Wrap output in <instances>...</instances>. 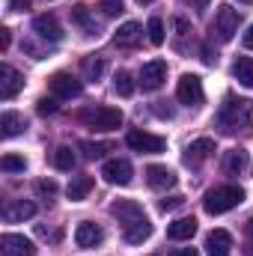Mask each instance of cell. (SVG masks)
Listing matches in <instances>:
<instances>
[{
  "label": "cell",
  "instance_id": "6da1fadb",
  "mask_svg": "<svg viewBox=\"0 0 253 256\" xmlns=\"http://www.w3.org/2000/svg\"><path fill=\"white\" fill-rule=\"evenodd\" d=\"M110 214L120 220L122 236H126L128 244H143V242L152 236V224H149V218L143 214L140 202H134V200H116V202L110 206Z\"/></svg>",
  "mask_w": 253,
  "mask_h": 256
},
{
  "label": "cell",
  "instance_id": "7a4b0ae2",
  "mask_svg": "<svg viewBox=\"0 0 253 256\" xmlns=\"http://www.w3.org/2000/svg\"><path fill=\"white\" fill-rule=\"evenodd\" d=\"M218 128L226 134H238V131H250L253 128V102L250 98H238V96H226L220 110H218Z\"/></svg>",
  "mask_w": 253,
  "mask_h": 256
},
{
  "label": "cell",
  "instance_id": "3957f363",
  "mask_svg": "<svg viewBox=\"0 0 253 256\" xmlns=\"http://www.w3.org/2000/svg\"><path fill=\"white\" fill-rule=\"evenodd\" d=\"M242 200H244V191H242L238 185H220V188H212V191L206 194L202 208H206L208 214H224V212L242 206Z\"/></svg>",
  "mask_w": 253,
  "mask_h": 256
},
{
  "label": "cell",
  "instance_id": "277c9868",
  "mask_svg": "<svg viewBox=\"0 0 253 256\" xmlns=\"http://www.w3.org/2000/svg\"><path fill=\"white\" fill-rule=\"evenodd\" d=\"M80 120L96 131H114V128L122 126V110L120 108H110V104H98V108H90L80 114Z\"/></svg>",
  "mask_w": 253,
  "mask_h": 256
},
{
  "label": "cell",
  "instance_id": "5b68a950",
  "mask_svg": "<svg viewBox=\"0 0 253 256\" xmlns=\"http://www.w3.org/2000/svg\"><path fill=\"white\" fill-rule=\"evenodd\" d=\"M128 146L134 149V152H140V155H161L164 149H167V140L164 137H158V134H149V131H128Z\"/></svg>",
  "mask_w": 253,
  "mask_h": 256
},
{
  "label": "cell",
  "instance_id": "8992f818",
  "mask_svg": "<svg viewBox=\"0 0 253 256\" xmlns=\"http://www.w3.org/2000/svg\"><path fill=\"white\" fill-rule=\"evenodd\" d=\"M214 36L218 42H230L236 33H238V12L232 6H218V15H214Z\"/></svg>",
  "mask_w": 253,
  "mask_h": 256
},
{
  "label": "cell",
  "instance_id": "52a82bcc",
  "mask_svg": "<svg viewBox=\"0 0 253 256\" xmlns=\"http://www.w3.org/2000/svg\"><path fill=\"white\" fill-rule=\"evenodd\" d=\"M176 98H179L182 104H188V108L202 104V98H206L202 80H200L196 74H182V78H179V86H176Z\"/></svg>",
  "mask_w": 253,
  "mask_h": 256
},
{
  "label": "cell",
  "instance_id": "ba28073f",
  "mask_svg": "<svg viewBox=\"0 0 253 256\" xmlns=\"http://www.w3.org/2000/svg\"><path fill=\"white\" fill-rule=\"evenodd\" d=\"M48 86H51L54 98H78V96L84 92V84H80L74 74H68V72H57V74H51Z\"/></svg>",
  "mask_w": 253,
  "mask_h": 256
},
{
  "label": "cell",
  "instance_id": "9c48e42d",
  "mask_svg": "<svg viewBox=\"0 0 253 256\" xmlns=\"http://www.w3.org/2000/svg\"><path fill=\"white\" fill-rule=\"evenodd\" d=\"M0 254L3 256H36V244L18 232H3L0 236Z\"/></svg>",
  "mask_w": 253,
  "mask_h": 256
},
{
  "label": "cell",
  "instance_id": "30bf717a",
  "mask_svg": "<svg viewBox=\"0 0 253 256\" xmlns=\"http://www.w3.org/2000/svg\"><path fill=\"white\" fill-rule=\"evenodd\" d=\"M21 90H24V78H21L9 63H3L0 66V98L9 102V98H15Z\"/></svg>",
  "mask_w": 253,
  "mask_h": 256
},
{
  "label": "cell",
  "instance_id": "8fae6325",
  "mask_svg": "<svg viewBox=\"0 0 253 256\" xmlns=\"http://www.w3.org/2000/svg\"><path fill=\"white\" fill-rule=\"evenodd\" d=\"M167 80V63L164 60H149L140 68V86L143 90H158Z\"/></svg>",
  "mask_w": 253,
  "mask_h": 256
},
{
  "label": "cell",
  "instance_id": "7c38bea8",
  "mask_svg": "<svg viewBox=\"0 0 253 256\" xmlns=\"http://www.w3.org/2000/svg\"><path fill=\"white\" fill-rule=\"evenodd\" d=\"M33 33L39 36V39H45V42H60L63 39V27H60V21L54 18V15H36L33 18Z\"/></svg>",
  "mask_w": 253,
  "mask_h": 256
},
{
  "label": "cell",
  "instance_id": "4fadbf2b",
  "mask_svg": "<svg viewBox=\"0 0 253 256\" xmlns=\"http://www.w3.org/2000/svg\"><path fill=\"white\" fill-rule=\"evenodd\" d=\"M33 214H36V202H30V200H9L3 206V220L6 224H24Z\"/></svg>",
  "mask_w": 253,
  "mask_h": 256
},
{
  "label": "cell",
  "instance_id": "5bb4252c",
  "mask_svg": "<svg viewBox=\"0 0 253 256\" xmlns=\"http://www.w3.org/2000/svg\"><path fill=\"white\" fill-rule=\"evenodd\" d=\"M212 152H214V140L212 137H196L194 143L185 146V164L188 167H200L206 158H212Z\"/></svg>",
  "mask_w": 253,
  "mask_h": 256
},
{
  "label": "cell",
  "instance_id": "9a60e30c",
  "mask_svg": "<svg viewBox=\"0 0 253 256\" xmlns=\"http://www.w3.org/2000/svg\"><path fill=\"white\" fill-rule=\"evenodd\" d=\"M206 254L208 256H230L232 254V236L226 230H212L206 236Z\"/></svg>",
  "mask_w": 253,
  "mask_h": 256
},
{
  "label": "cell",
  "instance_id": "2e32d148",
  "mask_svg": "<svg viewBox=\"0 0 253 256\" xmlns=\"http://www.w3.org/2000/svg\"><path fill=\"white\" fill-rule=\"evenodd\" d=\"M102 176L110 182V185H128L131 182V164L126 158H114L102 167Z\"/></svg>",
  "mask_w": 253,
  "mask_h": 256
},
{
  "label": "cell",
  "instance_id": "e0dca14e",
  "mask_svg": "<svg viewBox=\"0 0 253 256\" xmlns=\"http://www.w3.org/2000/svg\"><path fill=\"white\" fill-rule=\"evenodd\" d=\"M146 182H149V188H155V191H167V188L176 185V173H173L170 167L152 164V167L146 170Z\"/></svg>",
  "mask_w": 253,
  "mask_h": 256
},
{
  "label": "cell",
  "instance_id": "ac0fdd59",
  "mask_svg": "<svg viewBox=\"0 0 253 256\" xmlns=\"http://www.w3.org/2000/svg\"><path fill=\"white\" fill-rule=\"evenodd\" d=\"M102 238H104L102 226H96V224H90V220L78 224V230H74V244H78V248H96V244H102Z\"/></svg>",
  "mask_w": 253,
  "mask_h": 256
},
{
  "label": "cell",
  "instance_id": "d6986e66",
  "mask_svg": "<svg viewBox=\"0 0 253 256\" xmlns=\"http://www.w3.org/2000/svg\"><path fill=\"white\" fill-rule=\"evenodd\" d=\"M140 39H143V27H140L137 21H126V24L116 30L114 45H116V48H134Z\"/></svg>",
  "mask_w": 253,
  "mask_h": 256
},
{
  "label": "cell",
  "instance_id": "ffe728a7",
  "mask_svg": "<svg viewBox=\"0 0 253 256\" xmlns=\"http://www.w3.org/2000/svg\"><path fill=\"white\" fill-rule=\"evenodd\" d=\"M24 131H27V120H24L21 114L6 110V114L0 116V134H3V137H18V134H24Z\"/></svg>",
  "mask_w": 253,
  "mask_h": 256
},
{
  "label": "cell",
  "instance_id": "44dd1931",
  "mask_svg": "<svg viewBox=\"0 0 253 256\" xmlns=\"http://www.w3.org/2000/svg\"><path fill=\"white\" fill-rule=\"evenodd\" d=\"M248 164H250V158H248V152H244V149H230V152L224 155V170H226L230 176L244 173V170H248Z\"/></svg>",
  "mask_w": 253,
  "mask_h": 256
},
{
  "label": "cell",
  "instance_id": "7402d4cb",
  "mask_svg": "<svg viewBox=\"0 0 253 256\" xmlns=\"http://www.w3.org/2000/svg\"><path fill=\"white\" fill-rule=\"evenodd\" d=\"M194 232H196V220H194V218H179V220H173V224L167 226V236H170L173 242H188Z\"/></svg>",
  "mask_w": 253,
  "mask_h": 256
},
{
  "label": "cell",
  "instance_id": "603a6c76",
  "mask_svg": "<svg viewBox=\"0 0 253 256\" xmlns=\"http://www.w3.org/2000/svg\"><path fill=\"white\" fill-rule=\"evenodd\" d=\"M92 185H96V182H92V176H74V179L68 182L66 194H68V200H72V202H80L86 194L92 191Z\"/></svg>",
  "mask_w": 253,
  "mask_h": 256
},
{
  "label": "cell",
  "instance_id": "cb8c5ba5",
  "mask_svg": "<svg viewBox=\"0 0 253 256\" xmlns=\"http://www.w3.org/2000/svg\"><path fill=\"white\" fill-rule=\"evenodd\" d=\"M232 74H236V80H238L242 86L253 90V57H238V60L232 63Z\"/></svg>",
  "mask_w": 253,
  "mask_h": 256
},
{
  "label": "cell",
  "instance_id": "d4e9b609",
  "mask_svg": "<svg viewBox=\"0 0 253 256\" xmlns=\"http://www.w3.org/2000/svg\"><path fill=\"white\" fill-rule=\"evenodd\" d=\"M72 24H78V27H84V30H86L90 36H92V33H98V24L92 21V15H90V9H86L84 3H78V6L72 9Z\"/></svg>",
  "mask_w": 253,
  "mask_h": 256
},
{
  "label": "cell",
  "instance_id": "484cf974",
  "mask_svg": "<svg viewBox=\"0 0 253 256\" xmlns=\"http://www.w3.org/2000/svg\"><path fill=\"white\" fill-rule=\"evenodd\" d=\"M0 170H3V173H24V170H27V161H24L21 155H12V152H9V155L0 158Z\"/></svg>",
  "mask_w": 253,
  "mask_h": 256
},
{
  "label": "cell",
  "instance_id": "4316f807",
  "mask_svg": "<svg viewBox=\"0 0 253 256\" xmlns=\"http://www.w3.org/2000/svg\"><path fill=\"white\" fill-rule=\"evenodd\" d=\"M146 33H149V42H152V45H164V39H167V33H164V21H161V18H149Z\"/></svg>",
  "mask_w": 253,
  "mask_h": 256
},
{
  "label": "cell",
  "instance_id": "83f0119b",
  "mask_svg": "<svg viewBox=\"0 0 253 256\" xmlns=\"http://www.w3.org/2000/svg\"><path fill=\"white\" fill-rule=\"evenodd\" d=\"M54 167H57V170H72V167H74V152H72V146H60V149L54 152Z\"/></svg>",
  "mask_w": 253,
  "mask_h": 256
},
{
  "label": "cell",
  "instance_id": "f1b7e54d",
  "mask_svg": "<svg viewBox=\"0 0 253 256\" xmlns=\"http://www.w3.org/2000/svg\"><path fill=\"white\" fill-rule=\"evenodd\" d=\"M80 149L86 152V158H104L114 146H110V143H92V140H84V143H80Z\"/></svg>",
  "mask_w": 253,
  "mask_h": 256
},
{
  "label": "cell",
  "instance_id": "f546056e",
  "mask_svg": "<svg viewBox=\"0 0 253 256\" xmlns=\"http://www.w3.org/2000/svg\"><path fill=\"white\" fill-rule=\"evenodd\" d=\"M102 72H104V63H102L98 57H86V60H84V74H86L90 80H98Z\"/></svg>",
  "mask_w": 253,
  "mask_h": 256
},
{
  "label": "cell",
  "instance_id": "4dcf8cb0",
  "mask_svg": "<svg viewBox=\"0 0 253 256\" xmlns=\"http://www.w3.org/2000/svg\"><path fill=\"white\" fill-rule=\"evenodd\" d=\"M114 86H116V92H120V96H131V92H134V80H131V74H128V72H116Z\"/></svg>",
  "mask_w": 253,
  "mask_h": 256
},
{
  "label": "cell",
  "instance_id": "1f68e13d",
  "mask_svg": "<svg viewBox=\"0 0 253 256\" xmlns=\"http://www.w3.org/2000/svg\"><path fill=\"white\" fill-rule=\"evenodd\" d=\"M98 6H102V12H104L108 18H116V15L126 9V3H122V0H98Z\"/></svg>",
  "mask_w": 253,
  "mask_h": 256
},
{
  "label": "cell",
  "instance_id": "d6a6232c",
  "mask_svg": "<svg viewBox=\"0 0 253 256\" xmlns=\"http://www.w3.org/2000/svg\"><path fill=\"white\" fill-rule=\"evenodd\" d=\"M179 206H185V196H182V194H173V196L158 200V208H161V212H173V208H179Z\"/></svg>",
  "mask_w": 253,
  "mask_h": 256
},
{
  "label": "cell",
  "instance_id": "836d02e7",
  "mask_svg": "<svg viewBox=\"0 0 253 256\" xmlns=\"http://www.w3.org/2000/svg\"><path fill=\"white\" fill-rule=\"evenodd\" d=\"M57 110V98H39L36 102V114L39 116H48V114H54Z\"/></svg>",
  "mask_w": 253,
  "mask_h": 256
},
{
  "label": "cell",
  "instance_id": "e575fe53",
  "mask_svg": "<svg viewBox=\"0 0 253 256\" xmlns=\"http://www.w3.org/2000/svg\"><path fill=\"white\" fill-rule=\"evenodd\" d=\"M36 191L42 194V196H54L57 194V182L54 179H39L36 182Z\"/></svg>",
  "mask_w": 253,
  "mask_h": 256
},
{
  "label": "cell",
  "instance_id": "d590c367",
  "mask_svg": "<svg viewBox=\"0 0 253 256\" xmlns=\"http://www.w3.org/2000/svg\"><path fill=\"white\" fill-rule=\"evenodd\" d=\"M152 114L161 116V120H164V116L170 120V116H173V108H170V102H155V104H152Z\"/></svg>",
  "mask_w": 253,
  "mask_h": 256
},
{
  "label": "cell",
  "instance_id": "8d00e7d4",
  "mask_svg": "<svg viewBox=\"0 0 253 256\" xmlns=\"http://www.w3.org/2000/svg\"><path fill=\"white\" fill-rule=\"evenodd\" d=\"M30 6H33V0H9V12H24Z\"/></svg>",
  "mask_w": 253,
  "mask_h": 256
},
{
  "label": "cell",
  "instance_id": "74e56055",
  "mask_svg": "<svg viewBox=\"0 0 253 256\" xmlns=\"http://www.w3.org/2000/svg\"><path fill=\"white\" fill-rule=\"evenodd\" d=\"M9 42H12V33L3 27V30H0V51H9Z\"/></svg>",
  "mask_w": 253,
  "mask_h": 256
},
{
  "label": "cell",
  "instance_id": "f35d334b",
  "mask_svg": "<svg viewBox=\"0 0 253 256\" xmlns=\"http://www.w3.org/2000/svg\"><path fill=\"white\" fill-rule=\"evenodd\" d=\"M242 42H244V48H253V24L248 27V33L242 36Z\"/></svg>",
  "mask_w": 253,
  "mask_h": 256
},
{
  "label": "cell",
  "instance_id": "ab89813d",
  "mask_svg": "<svg viewBox=\"0 0 253 256\" xmlns=\"http://www.w3.org/2000/svg\"><path fill=\"white\" fill-rule=\"evenodd\" d=\"M176 256H196V248H179Z\"/></svg>",
  "mask_w": 253,
  "mask_h": 256
},
{
  "label": "cell",
  "instance_id": "60d3db41",
  "mask_svg": "<svg viewBox=\"0 0 253 256\" xmlns=\"http://www.w3.org/2000/svg\"><path fill=\"white\" fill-rule=\"evenodd\" d=\"M185 3H190V6H196V9H206V6H208V0H185Z\"/></svg>",
  "mask_w": 253,
  "mask_h": 256
},
{
  "label": "cell",
  "instance_id": "b9f144b4",
  "mask_svg": "<svg viewBox=\"0 0 253 256\" xmlns=\"http://www.w3.org/2000/svg\"><path fill=\"white\" fill-rule=\"evenodd\" d=\"M248 236H250V238H253V220H250V224H248Z\"/></svg>",
  "mask_w": 253,
  "mask_h": 256
},
{
  "label": "cell",
  "instance_id": "7bdbcfd3",
  "mask_svg": "<svg viewBox=\"0 0 253 256\" xmlns=\"http://www.w3.org/2000/svg\"><path fill=\"white\" fill-rule=\"evenodd\" d=\"M137 3H140V6H143V3H152V0H137Z\"/></svg>",
  "mask_w": 253,
  "mask_h": 256
}]
</instances>
